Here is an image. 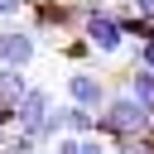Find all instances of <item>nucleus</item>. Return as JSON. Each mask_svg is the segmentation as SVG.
<instances>
[{
	"instance_id": "nucleus-1",
	"label": "nucleus",
	"mask_w": 154,
	"mask_h": 154,
	"mask_svg": "<svg viewBox=\"0 0 154 154\" xmlns=\"http://www.w3.org/2000/svg\"><path fill=\"white\" fill-rule=\"evenodd\" d=\"M149 120H154V111H149V106H140L135 96H111V101H106V125H111L116 135H125V140L144 135V130H149Z\"/></svg>"
},
{
	"instance_id": "nucleus-2",
	"label": "nucleus",
	"mask_w": 154,
	"mask_h": 154,
	"mask_svg": "<svg viewBox=\"0 0 154 154\" xmlns=\"http://www.w3.org/2000/svg\"><path fill=\"white\" fill-rule=\"evenodd\" d=\"M87 34H91V43H96L101 53H116L120 38H125V29H120L106 10H91V14H87Z\"/></svg>"
},
{
	"instance_id": "nucleus-3",
	"label": "nucleus",
	"mask_w": 154,
	"mask_h": 154,
	"mask_svg": "<svg viewBox=\"0 0 154 154\" xmlns=\"http://www.w3.org/2000/svg\"><path fill=\"white\" fill-rule=\"evenodd\" d=\"M14 116H19L24 135H38V130H43V120H48V91H29V96L14 106Z\"/></svg>"
},
{
	"instance_id": "nucleus-4",
	"label": "nucleus",
	"mask_w": 154,
	"mask_h": 154,
	"mask_svg": "<svg viewBox=\"0 0 154 154\" xmlns=\"http://www.w3.org/2000/svg\"><path fill=\"white\" fill-rule=\"evenodd\" d=\"M29 58H34V38H29V34H0V63H5V67L19 72Z\"/></svg>"
},
{
	"instance_id": "nucleus-5",
	"label": "nucleus",
	"mask_w": 154,
	"mask_h": 154,
	"mask_svg": "<svg viewBox=\"0 0 154 154\" xmlns=\"http://www.w3.org/2000/svg\"><path fill=\"white\" fill-rule=\"evenodd\" d=\"M67 91H72V101H77L82 111H91V106H106V87H101L96 77H87V72H77V77L67 82Z\"/></svg>"
},
{
	"instance_id": "nucleus-6",
	"label": "nucleus",
	"mask_w": 154,
	"mask_h": 154,
	"mask_svg": "<svg viewBox=\"0 0 154 154\" xmlns=\"http://www.w3.org/2000/svg\"><path fill=\"white\" fill-rule=\"evenodd\" d=\"M24 96H29V87H24V77H19L14 67H0V101H5V106H19Z\"/></svg>"
},
{
	"instance_id": "nucleus-7",
	"label": "nucleus",
	"mask_w": 154,
	"mask_h": 154,
	"mask_svg": "<svg viewBox=\"0 0 154 154\" xmlns=\"http://www.w3.org/2000/svg\"><path fill=\"white\" fill-rule=\"evenodd\" d=\"M130 96H135L140 106H149V111H154V72H149V67H140V72L130 77Z\"/></svg>"
},
{
	"instance_id": "nucleus-8",
	"label": "nucleus",
	"mask_w": 154,
	"mask_h": 154,
	"mask_svg": "<svg viewBox=\"0 0 154 154\" xmlns=\"http://www.w3.org/2000/svg\"><path fill=\"white\" fill-rule=\"evenodd\" d=\"M63 125H67V130H91V116H87L82 106H67V111H63Z\"/></svg>"
},
{
	"instance_id": "nucleus-9",
	"label": "nucleus",
	"mask_w": 154,
	"mask_h": 154,
	"mask_svg": "<svg viewBox=\"0 0 154 154\" xmlns=\"http://www.w3.org/2000/svg\"><path fill=\"white\" fill-rule=\"evenodd\" d=\"M77 154H106V149H101V140H82V149H77Z\"/></svg>"
},
{
	"instance_id": "nucleus-10",
	"label": "nucleus",
	"mask_w": 154,
	"mask_h": 154,
	"mask_svg": "<svg viewBox=\"0 0 154 154\" xmlns=\"http://www.w3.org/2000/svg\"><path fill=\"white\" fill-rule=\"evenodd\" d=\"M140 63H144V67H149V72H154V38H149V43H144V53H140Z\"/></svg>"
},
{
	"instance_id": "nucleus-11",
	"label": "nucleus",
	"mask_w": 154,
	"mask_h": 154,
	"mask_svg": "<svg viewBox=\"0 0 154 154\" xmlns=\"http://www.w3.org/2000/svg\"><path fill=\"white\" fill-rule=\"evenodd\" d=\"M19 5H24V0H0V14H14Z\"/></svg>"
},
{
	"instance_id": "nucleus-12",
	"label": "nucleus",
	"mask_w": 154,
	"mask_h": 154,
	"mask_svg": "<svg viewBox=\"0 0 154 154\" xmlns=\"http://www.w3.org/2000/svg\"><path fill=\"white\" fill-rule=\"evenodd\" d=\"M135 10L140 14H154V0H135Z\"/></svg>"
},
{
	"instance_id": "nucleus-13",
	"label": "nucleus",
	"mask_w": 154,
	"mask_h": 154,
	"mask_svg": "<svg viewBox=\"0 0 154 154\" xmlns=\"http://www.w3.org/2000/svg\"><path fill=\"white\" fill-rule=\"evenodd\" d=\"M5 154H29V144H10V149H5Z\"/></svg>"
}]
</instances>
